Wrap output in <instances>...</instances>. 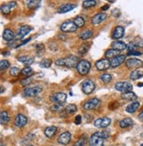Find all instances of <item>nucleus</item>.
I'll list each match as a JSON object with an SVG mask.
<instances>
[{"label": "nucleus", "instance_id": "nucleus-1", "mask_svg": "<svg viewBox=\"0 0 143 146\" xmlns=\"http://www.w3.org/2000/svg\"><path fill=\"white\" fill-rule=\"evenodd\" d=\"M79 62V59L77 57L75 56H68L64 58H60L56 60L55 64L57 66H66L69 68H72L74 66H76Z\"/></svg>", "mask_w": 143, "mask_h": 146}, {"label": "nucleus", "instance_id": "nucleus-2", "mask_svg": "<svg viewBox=\"0 0 143 146\" xmlns=\"http://www.w3.org/2000/svg\"><path fill=\"white\" fill-rule=\"evenodd\" d=\"M91 68V63L86 59H82V60H80L76 66V69L77 72L80 74V75H86L89 73V70Z\"/></svg>", "mask_w": 143, "mask_h": 146}, {"label": "nucleus", "instance_id": "nucleus-3", "mask_svg": "<svg viewBox=\"0 0 143 146\" xmlns=\"http://www.w3.org/2000/svg\"><path fill=\"white\" fill-rule=\"evenodd\" d=\"M43 90V87L40 85H36L33 86V87H29V88H26L23 90V97L26 98H32V97H36L37 95L42 92Z\"/></svg>", "mask_w": 143, "mask_h": 146}, {"label": "nucleus", "instance_id": "nucleus-4", "mask_svg": "<svg viewBox=\"0 0 143 146\" xmlns=\"http://www.w3.org/2000/svg\"><path fill=\"white\" fill-rule=\"evenodd\" d=\"M95 88H96L95 82L90 79H87L84 82H82V83H81V90L84 93L87 94V95L93 92Z\"/></svg>", "mask_w": 143, "mask_h": 146}, {"label": "nucleus", "instance_id": "nucleus-5", "mask_svg": "<svg viewBox=\"0 0 143 146\" xmlns=\"http://www.w3.org/2000/svg\"><path fill=\"white\" fill-rule=\"evenodd\" d=\"M100 104H101L100 100L98 98H92V99H90V100H88V101L84 103L83 106H82V108L84 110H86V111L95 110V109L99 107Z\"/></svg>", "mask_w": 143, "mask_h": 146}, {"label": "nucleus", "instance_id": "nucleus-6", "mask_svg": "<svg viewBox=\"0 0 143 146\" xmlns=\"http://www.w3.org/2000/svg\"><path fill=\"white\" fill-rule=\"evenodd\" d=\"M115 89L122 93H127L132 91V85L128 82H119L115 84Z\"/></svg>", "mask_w": 143, "mask_h": 146}, {"label": "nucleus", "instance_id": "nucleus-7", "mask_svg": "<svg viewBox=\"0 0 143 146\" xmlns=\"http://www.w3.org/2000/svg\"><path fill=\"white\" fill-rule=\"evenodd\" d=\"M60 29L63 31V32H75L77 30V26L74 24L73 21H66L65 22H63L60 26Z\"/></svg>", "mask_w": 143, "mask_h": 146}, {"label": "nucleus", "instance_id": "nucleus-8", "mask_svg": "<svg viewBox=\"0 0 143 146\" xmlns=\"http://www.w3.org/2000/svg\"><path fill=\"white\" fill-rule=\"evenodd\" d=\"M66 98H67V95L63 92H57L50 96V101H52L54 104L62 105L66 101Z\"/></svg>", "mask_w": 143, "mask_h": 146}, {"label": "nucleus", "instance_id": "nucleus-9", "mask_svg": "<svg viewBox=\"0 0 143 146\" xmlns=\"http://www.w3.org/2000/svg\"><path fill=\"white\" fill-rule=\"evenodd\" d=\"M111 122V119L108 117L98 118L94 121V126L98 127V128H104V127H107L109 125H110Z\"/></svg>", "mask_w": 143, "mask_h": 146}, {"label": "nucleus", "instance_id": "nucleus-10", "mask_svg": "<svg viewBox=\"0 0 143 146\" xmlns=\"http://www.w3.org/2000/svg\"><path fill=\"white\" fill-rule=\"evenodd\" d=\"M125 66L129 69H134V68H139L143 66V62L138 58H129L125 61Z\"/></svg>", "mask_w": 143, "mask_h": 146}, {"label": "nucleus", "instance_id": "nucleus-11", "mask_svg": "<svg viewBox=\"0 0 143 146\" xmlns=\"http://www.w3.org/2000/svg\"><path fill=\"white\" fill-rule=\"evenodd\" d=\"M27 123H28V118L25 115L21 113L16 115L14 119V125L16 127H23L27 125Z\"/></svg>", "mask_w": 143, "mask_h": 146}, {"label": "nucleus", "instance_id": "nucleus-12", "mask_svg": "<svg viewBox=\"0 0 143 146\" xmlns=\"http://www.w3.org/2000/svg\"><path fill=\"white\" fill-rule=\"evenodd\" d=\"M32 30V28L29 27V26H27V25H24V26H21V27L19 28L18 29V32H17V35H16V38L17 39H22L26 36L27 35H28L29 32H31Z\"/></svg>", "mask_w": 143, "mask_h": 146}, {"label": "nucleus", "instance_id": "nucleus-13", "mask_svg": "<svg viewBox=\"0 0 143 146\" xmlns=\"http://www.w3.org/2000/svg\"><path fill=\"white\" fill-rule=\"evenodd\" d=\"M71 139H72L71 133L68 132V131H65V132L60 134L59 136L57 137V142H58V143H60V144L66 145V144H68L70 143Z\"/></svg>", "mask_w": 143, "mask_h": 146}, {"label": "nucleus", "instance_id": "nucleus-14", "mask_svg": "<svg viewBox=\"0 0 143 146\" xmlns=\"http://www.w3.org/2000/svg\"><path fill=\"white\" fill-rule=\"evenodd\" d=\"M111 66V61L108 58H102L99 59L98 61L96 62V67L99 71L106 70Z\"/></svg>", "mask_w": 143, "mask_h": 146}, {"label": "nucleus", "instance_id": "nucleus-15", "mask_svg": "<svg viewBox=\"0 0 143 146\" xmlns=\"http://www.w3.org/2000/svg\"><path fill=\"white\" fill-rule=\"evenodd\" d=\"M16 6H17L16 2L11 1V2H7V3L2 5L0 9H1V13L3 14H9Z\"/></svg>", "mask_w": 143, "mask_h": 146}, {"label": "nucleus", "instance_id": "nucleus-16", "mask_svg": "<svg viewBox=\"0 0 143 146\" xmlns=\"http://www.w3.org/2000/svg\"><path fill=\"white\" fill-rule=\"evenodd\" d=\"M90 146H104V139L95 134H93L89 140Z\"/></svg>", "mask_w": 143, "mask_h": 146}, {"label": "nucleus", "instance_id": "nucleus-17", "mask_svg": "<svg viewBox=\"0 0 143 146\" xmlns=\"http://www.w3.org/2000/svg\"><path fill=\"white\" fill-rule=\"evenodd\" d=\"M107 18V14L105 13H100L93 16V18L91 19V22L94 26H97L101 24L103 21H104Z\"/></svg>", "mask_w": 143, "mask_h": 146}, {"label": "nucleus", "instance_id": "nucleus-18", "mask_svg": "<svg viewBox=\"0 0 143 146\" xmlns=\"http://www.w3.org/2000/svg\"><path fill=\"white\" fill-rule=\"evenodd\" d=\"M124 34H125V29L122 27V26H117L112 32L111 37H112V39L117 41L119 39H120L124 36Z\"/></svg>", "mask_w": 143, "mask_h": 146}, {"label": "nucleus", "instance_id": "nucleus-19", "mask_svg": "<svg viewBox=\"0 0 143 146\" xmlns=\"http://www.w3.org/2000/svg\"><path fill=\"white\" fill-rule=\"evenodd\" d=\"M125 58H127V56L125 55H119L115 57L114 58H112L111 60V66L112 67H117L119 66L121 64H123V62L125 60Z\"/></svg>", "mask_w": 143, "mask_h": 146}, {"label": "nucleus", "instance_id": "nucleus-20", "mask_svg": "<svg viewBox=\"0 0 143 146\" xmlns=\"http://www.w3.org/2000/svg\"><path fill=\"white\" fill-rule=\"evenodd\" d=\"M74 4H65L64 5H61L60 7H58L57 9V13H68L72 10H73L75 8Z\"/></svg>", "mask_w": 143, "mask_h": 146}, {"label": "nucleus", "instance_id": "nucleus-21", "mask_svg": "<svg viewBox=\"0 0 143 146\" xmlns=\"http://www.w3.org/2000/svg\"><path fill=\"white\" fill-rule=\"evenodd\" d=\"M111 48L114 50H124L125 49H127V44L125 42H122V41H115L112 42L111 44Z\"/></svg>", "mask_w": 143, "mask_h": 146}, {"label": "nucleus", "instance_id": "nucleus-22", "mask_svg": "<svg viewBox=\"0 0 143 146\" xmlns=\"http://www.w3.org/2000/svg\"><path fill=\"white\" fill-rule=\"evenodd\" d=\"M3 38L5 41H13L14 38H16V35L13 30L9 29H5L3 32Z\"/></svg>", "mask_w": 143, "mask_h": 146}, {"label": "nucleus", "instance_id": "nucleus-23", "mask_svg": "<svg viewBox=\"0 0 143 146\" xmlns=\"http://www.w3.org/2000/svg\"><path fill=\"white\" fill-rule=\"evenodd\" d=\"M139 107H140V103L137 102V101H134V102L131 103L130 105H128L127 106V108H125V111H127V113H135V111L138 110Z\"/></svg>", "mask_w": 143, "mask_h": 146}, {"label": "nucleus", "instance_id": "nucleus-24", "mask_svg": "<svg viewBox=\"0 0 143 146\" xmlns=\"http://www.w3.org/2000/svg\"><path fill=\"white\" fill-rule=\"evenodd\" d=\"M120 51L117 50H114V49H109L105 51V57L106 58H114L115 57L120 55Z\"/></svg>", "mask_w": 143, "mask_h": 146}, {"label": "nucleus", "instance_id": "nucleus-25", "mask_svg": "<svg viewBox=\"0 0 143 146\" xmlns=\"http://www.w3.org/2000/svg\"><path fill=\"white\" fill-rule=\"evenodd\" d=\"M133 125V121L131 118H125L119 122V126L121 128H127L129 127H132Z\"/></svg>", "mask_w": 143, "mask_h": 146}, {"label": "nucleus", "instance_id": "nucleus-26", "mask_svg": "<svg viewBox=\"0 0 143 146\" xmlns=\"http://www.w3.org/2000/svg\"><path fill=\"white\" fill-rule=\"evenodd\" d=\"M57 128L56 127H48L44 129V135L48 138H50L53 135H55V134L57 133Z\"/></svg>", "mask_w": 143, "mask_h": 146}, {"label": "nucleus", "instance_id": "nucleus-27", "mask_svg": "<svg viewBox=\"0 0 143 146\" xmlns=\"http://www.w3.org/2000/svg\"><path fill=\"white\" fill-rule=\"evenodd\" d=\"M10 121V115L9 113H7V111H1V113H0V122H1L2 125H5L7 124L8 122Z\"/></svg>", "mask_w": 143, "mask_h": 146}, {"label": "nucleus", "instance_id": "nucleus-28", "mask_svg": "<svg viewBox=\"0 0 143 146\" xmlns=\"http://www.w3.org/2000/svg\"><path fill=\"white\" fill-rule=\"evenodd\" d=\"M121 98L123 99H125V100H132V101H134L137 99V96L136 94L134 92H127V93H122L121 95Z\"/></svg>", "mask_w": 143, "mask_h": 146}, {"label": "nucleus", "instance_id": "nucleus-29", "mask_svg": "<svg viewBox=\"0 0 143 146\" xmlns=\"http://www.w3.org/2000/svg\"><path fill=\"white\" fill-rule=\"evenodd\" d=\"M143 77V71L136 69L133 70L131 74H130V79L131 80H138L140 78Z\"/></svg>", "mask_w": 143, "mask_h": 146}, {"label": "nucleus", "instance_id": "nucleus-30", "mask_svg": "<svg viewBox=\"0 0 143 146\" xmlns=\"http://www.w3.org/2000/svg\"><path fill=\"white\" fill-rule=\"evenodd\" d=\"M76 111H77V106H75V105H73V104L68 105L67 106H65V108L63 110V111H64L65 113H66V114H72Z\"/></svg>", "mask_w": 143, "mask_h": 146}, {"label": "nucleus", "instance_id": "nucleus-31", "mask_svg": "<svg viewBox=\"0 0 143 146\" xmlns=\"http://www.w3.org/2000/svg\"><path fill=\"white\" fill-rule=\"evenodd\" d=\"M18 60L21 63H24L25 65H31L34 62V58H30L29 56H20V58H18Z\"/></svg>", "mask_w": 143, "mask_h": 146}, {"label": "nucleus", "instance_id": "nucleus-32", "mask_svg": "<svg viewBox=\"0 0 143 146\" xmlns=\"http://www.w3.org/2000/svg\"><path fill=\"white\" fill-rule=\"evenodd\" d=\"M73 22L77 26V28H82V27H84V25H85V20L80 16L75 17V19L73 20Z\"/></svg>", "mask_w": 143, "mask_h": 146}, {"label": "nucleus", "instance_id": "nucleus-33", "mask_svg": "<svg viewBox=\"0 0 143 146\" xmlns=\"http://www.w3.org/2000/svg\"><path fill=\"white\" fill-rule=\"evenodd\" d=\"M92 36H93V31H92L91 29H88V30H86V31L82 32L80 35V38L82 39V40H88Z\"/></svg>", "mask_w": 143, "mask_h": 146}, {"label": "nucleus", "instance_id": "nucleus-34", "mask_svg": "<svg viewBox=\"0 0 143 146\" xmlns=\"http://www.w3.org/2000/svg\"><path fill=\"white\" fill-rule=\"evenodd\" d=\"M52 64V60L49 58H43V60L40 62V66L43 67V68H49Z\"/></svg>", "mask_w": 143, "mask_h": 146}, {"label": "nucleus", "instance_id": "nucleus-35", "mask_svg": "<svg viewBox=\"0 0 143 146\" xmlns=\"http://www.w3.org/2000/svg\"><path fill=\"white\" fill-rule=\"evenodd\" d=\"M95 5H96V2L94 1V0H85V1L82 2V6L87 9V8H90V7H94Z\"/></svg>", "mask_w": 143, "mask_h": 146}, {"label": "nucleus", "instance_id": "nucleus-36", "mask_svg": "<svg viewBox=\"0 0 143 146\" xmlns=\"http://www.w3.org/2000/svg\"><path fill=\"white\" fill-rule=\"evenodd\" d=\"M100 80L102 81L103 83H109L111 82V80H112V76L109 74H103L100 76Z\"/></svg>", "mask_w": 143, "mask_h": 146}, {"label": "nucleus", "instance_id": "nucleus-37", "mask_svg": "<svg viewBox=\"0 0 143 146\" xmlns=\"http://www.w3.org/2000/svg\"><path fill=\"white\" fill-rule=\"evenodd\" d=\"M44 50H45V47L43 44H39L36 45V51L38 56L43 55L44 53Z\"/></svg>", "mask_w": 143, "mask_h": 146}, {"label": "nucleus", "instance_id": "nucleus-38", "mask_svg": "<svg viewBox=\"0 0 143 146\" xmlns=\"http://www.w3.org/2000/svg\"><path fill=\"white\" fill-rule=\"evenodd\" d=\"M21 74L23 75H26V76H31L33 74H34V70L32 69V68L30 66H26V67H24L23 69L21 70Z\"/></svg>", "mask_w": 143, "mask_h": 146}, {"label": "nucleus", "instance_id": "nucleus-39", "mask_svg": "<svg viewBox=\"0 0 143 146\" xmlns=\"http://www.w3.org/2000/svg\"><path fill=\"white\" fill-rule=\"evenodd\" d=\"M89 46H90V45L86 44H82L81 46H80V48H79V53L81 54V55L87 53V52H88V50H89Z\"/></svg>", "mask_w": 143, "mask_h": 146}, {"label": "nucleus", "instance_id": "nucleus-40", "mask_svg": "<svg viewBox=\"0 0 143 146\" xmlns=\"http://www.w3.org/2000/svg\"><path fill=\"white\" fill-rule=\"evenodd\" d=\"M9 66H10V63L8 60H6V59H3V60H1V62H0V69H1V71L7 69Z\"/></svg>", "mask_w": 143, "mask_h": 146}, {"label": "nucleus", "instance_id": "nucleus-41", "mask_svg": "<svg viewBox=\"0 0 143 146\" xmlns=\"http://www.w3.org/2000/svg\"><path fill=\"white\" fill-rule=\"evenodd\" d=\"M20 73H21V71L20 70V68L15 67V66L12 67L11 69H10V71H9V74H10L12 76H13V77H17V76L19 75Z\"/></svg>", "mask_w": 143, "mask_h": 146}, {"label": "nucleus", "instance_id": "nucleus-42", "mask_svg": "<svg viewBox=\"0 0 143 146\" xmlns=\"http://www.w3.org/2000/svg\"><path fill=\"white\" fill-rule=\"evenodd\" d=\"M26 3L29 9H32V8H37L41 4V1H27Z\"/></svg>", "mask_w": 143, "mask_h": 146}, {"label": "nucleus", "instance_id": "nucleus-43", "mask_svg": "<svg viewBox=\"0 0 143 146\" xmlns=\"http://www.w3.org/2000/svg\"><path fill=\"white\" fill-rule=\"evenodd\" d=\"M63 110H64L63 106L60 104H54L53 106H50V111H61Z\"/></svg>", "mask_w": 143, "mask_h": 146}, {"label": "nucleus", "instance_id": "nucleus-44", "mask_svg": "<svg viewBox=\"0 0 143 146\" xmlns=\"http://www.w3.org/2000/svg\"><path fill=\"white\" fill-rule=\"evenodd\" d=\"M132 44L135 45L136 47H141L143 48V39L141 38H136L133 42H132Z\"/></svg>", "mask_w": 143, "mask_h": 146}, {"label": "nucleus", "instance_id": "nucleus-45", "mask_svg": "<svg viewBox=\"0 0 143 146\" xmlns=\"http://www.w3.org/2000/svg\"><path fill=\"white\" fill-rule=\"evenodd\" d=\"M32 82H33V78H32V77H28V78H25V79L21 80V81H20V84H21L22 86H28V85H29Z\"/></svg>", "mask_w": 143, "mask_h": 146}, {"label": "nucleus", "instance_id": "nucleus-46", "mask_svg": "<svg viewBox=\"0 0 143 146\" xmlns=\"http://www.w3.org/2000/svg\"><path fill=\"white\" fill-rule=\"evenodd\" d=\"M85 144H86V138L85 137H81V138H80L74 143L73 146H85Z\"/></svg>", "mask_w": 143, "mask_h": 146}, {"label": "nucleus", "instance_id": "nucleus-47", "mask_svg": "<svg viewBox=\"0 0 143 146\" xmlns=\"http://www.w3.org/2000/svg\"><path fill=\"white\" fill-rule=\"evenodd\" d=\"M95 135H98V136H100V137H102V138H103V139H106V138H108L109 137V133L108 132H106V131H103V132H101V131H98V132H96V133H94Z\"/></svg>", "mask_w": 143, "mask_h": 146}, {"label": "nucleus", "instance_id": "nucleus-48", "mask_svg": "<svg viewBox=\"0 0 143 146\" xmlns=\"http://www.w3.org/2000/svg\"><path fill=\"white\" fill-rule=\"evenodd\" d=\"M140 54H141V52L137 51V50H132V51H128V52H127L128 56H139Z\"/></svg>", "mask_w": 143, "mask_h": 146}, {"label": "nucleus", "instance_id": "nucleus-49", "mask_svg": "<svg viewBox=\"0 0 143 146\" xmlns=\"http://www.w3.org/2000/svg\"><path fill=\"white\" fill-rule=\"evenodd\" d=\"M111 14H112L114 17H119V16H120V12H119V10H117V9H114V10L111 12Z\"/></svg>", "mask_w": 143, "mask_h": 146}, {"label": "nucleus", "instance_id": "nucleus-50", "mask_svg": "<svg viewBox=\"0 0 143 146\" xmlns=\"http://www.w3.org/2000/svg\"><path fill=\"white\" fill-rule=\"evenodd\" d=\"M80 121H81V116L80 115H78L75 118V123L76 124H80Z\"/></svg>", "mask_w": 143, "mask_h": 146}, {"label": "nucleus", "instance_id": "nucleus-51", "mask_svg": "<svg viewBox=\"0 0 143 146\" xmlns=\"http://www.w3.org/2000/svg\"><path fill=\"white\" fill-rule=\"evenodd\" d=\"M138 119H140V121L141 122H143V111L138 115Z\"/></svg>", "mask_w": 143, "mask_h": 146}, {"label": "nucleus", "instance_id": "nucleus-52", "mask_svg": "<svg viewBox=\"0 0 143 146\" xmlns=\"http://www.w3.org/2000/svg\"><path fill=\"white\" fill-rule=\"evenodd\" d=\"M30 40H31L30 38H28V39H27L26 41H23V42H21V44H19V46H20V45H23V44H27V42H29Z\"/></svg>", "mask_w": 143, "mask_h": 146}, {"label": "nucleus", "instance_id": "nucleus-53", "mask_svg": "<svg viewBox=\"0 0 143 146\" xmlns=\"http://www.w3.org/2000/svg\"><path fill=\"white\" fill-rule=\"evenodd\" d=\"M108 8H109V5H104V6H103V7H102V10H103H103H107Z\"/></svg>", "mask_w": 143, "mask_h": 146}, {"label": "nucleus", "instance_id": "nucleus-54", "mask_svg": "<svg viewBox=\"0 0 143 146\" xmlns=\"http://www.w3.org/2000/svg\"><path fill=\"white\" fill-rule=\"evenodd\" d=\"M26 146H34V145H32V144H28V145H26Z\"/></svg>", "mask_w": 143, "mask_h": 146}, {"label": "nucleus", "instance_id": "nucleus-55", "mask_svg": "<svg viewBox=\"0 0 143 146\" xmlns=\"http://www.w3.org/2000/svg\"><path fill=\"white\" fill-rule=\"evenodd\" d=\"M1 146H4V144H3L2 143H1Z\"/></svg>", "mask_w": 143, "mask_h": 146}, {"label": "nucleus", "instance_id": "nucleus-56", "mask_svg": "<svg viewBox=\"0 0 143 146\" xmlns=\"http://www.w3.org/2000/svg\"><path fill=\"white\" fill-rule=\"evenodd\" d=\"M140 146H143V143H142V144H140Z\"/></svg>", "mask_w": 143, "mask_h": 146}]
</instances>
